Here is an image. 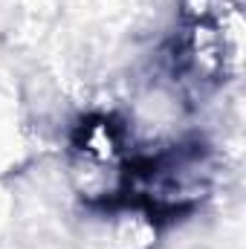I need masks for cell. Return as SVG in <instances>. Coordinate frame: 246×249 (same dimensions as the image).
<instances>
[{"label": "cell", "mask_w": 246, "mask_h": 249, "mask_svg": "<svg viewBox=\"0 0 246 249\" xmlns=\"http://www.w3.org/2000/svg\"><path fill=\"white\" fill-rule=\"evenodd\" d=\"M244 15L229 0H180L174 72L197 87H214L241 70Z\"/></svg>", "instance_id": "1"}]
</instances>
